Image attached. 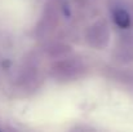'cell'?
Wrapping results in <instances>:
<instances>
[{"label":"cell","mask_w":133,"mask_h":132,"mask_svg":"<svg viewBox=\"0 0 133 132\" xmlns=\"http://www.w3.org/2000/svg\"><path fill=\"white\" fill-rule=\"evenodd\" d=\"M109 39V31L107 26L103 22L94 23L88 33V40L93 47H103L107 43Z\"/></svg>","instance_id":"6da1fadb"},{"label":"cell","mask_w":133,"mask_h":132,"mask_svg":"<svg viewBox=\"0 0 133 132\" xmlns=\"http://www.w3.org/2000/svg\"><path fill=\"white\" fill-rule=\"evenodd\" d=\"M114 21L122 29H127L131 25V17H129L128 12L124 9H116L114 12Z\"/></svg>","instance_id":"7a4b0ae2"}]
</instances>
